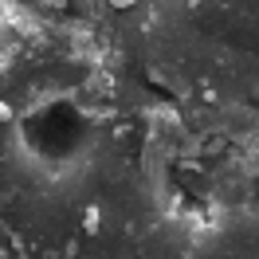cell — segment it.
I'll list each match as a JSON object with an SVG mask.
<instances>
[{"instance_id":"cell-1","label":"cell","mask_w":259,"mask_h":259,"mask_svg":"<svg viewBox=\"0 0 259 259\" xmlns=\"http://www.w3.org/2000/svg\"><path fill=\"white\" fill-rule=\"evenodd\" d=\"M118 4H122V0H118Z\"/></svg>"}]
</instances>
